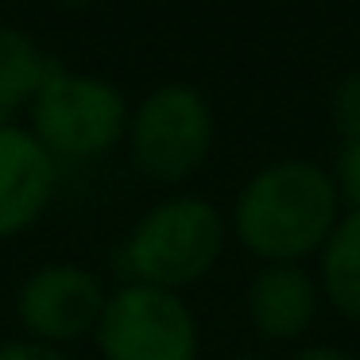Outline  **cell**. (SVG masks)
<instances>
[{
    "label": "cell",
    "mask_w": 360,
    "mask_h": 360,
    "mask_svg": "<svg viewBox=\"0 0 360 360\" xmlns=\"http://www.w3.org/2000/svg\"><path fill=\"white\" fill-rule=\"evenodd\" d=\"M341 213V194L326 167L275 159L240 186L229 210V236L264 264H302L321 252Z\"/></svg>",
    "instance_id": "6da1fadb"
},
{
    "label": "cell",
    "mask_w": 360,
    "mask_h": 360,
    "mask_svg": "<svg viewBox=\"0 0 360 360\" xmlns=\"http://www.w3.org/2000/svg\"><path fill=\"white\" fill-rule=\"evenodd\" d=\"M229 244V217L202 194L159 198L136 217L117 248L124 283L186 290L221 264Z\"/></svg>",
    "instance_id": "7a4b0ae2"
},
{
    "label": "cell",
    "mask_w": 360,
    "mask_h": 360,
    "mask_svg": "<svg viewBox=\"0 0 360 360\" xmlns=\"http://www.w3.org/2000/svg\"><path fill=\"white\" fill-rule=\"evenodd\" d=\"M128 97L117 82L89 70L55 66L35 101L27 105L24 124L58 163H94L124 148Z\"/></svg>",
    "instance_id": "3957f363"
},
{
    "label": "cell",
    "mask_w": 360,
    "mask_h": 360,
    "mask_svg": "<svg viewBox=\"0 0 360 360\" xmlns=\"http://www.w3.org/2000/svg\"><path fill=\"white\" fill-rule=\"evenodd\" d=\"M213 136L217 120L210 97L190 82H163L132 105L124 151L148 182L182 186L210 159Z\"/></svg>",
    "instance_id": "277c9868"
},
{
    "label": "cell",
    "mask_w": 360,
    "mask_h": 360,
    "mask_svg": "<svg viewBox=\"0 0 360 360\" xmlns=\"http://www.w3.org/2000/svg\"><path fill=\"white\" fill-rule=\"evenodd\" d=\"M94 345L101 360H198L202 329L179 290L120 283L105 298Z\"/></svg>",
    "instance_id": "5b68a950"
},
{
    "label": "cell",
    "mask_w": 360,
    "mask_h": 360,
    "mask_svg": "<svg viewBox=\"0 0 360 360\" xmlns=\"http://www.w3.org/2000/svg\"><path fill=\"white\" fill-rule=\"evenodd\" d=\"M105 298H109V287L94 267L78 259H47L20 279L12 314L24 337L70 349L94 337Z\"/></svg>",
    "instance_id": "8992f818"
},
{
    "label": "cell",
    "mask_w": 360,
    "mask_h": 360,
    "mask_svg": "<svg viewBox=\"0 0 360 360\" xmlns=\"http://www.w3.org/2000/svg\"><path fill=\"white\" fill-rule=\"evenodd\" d=\"M63 163L24 120H0V244L32 233L58 198Z\"/></svg>",
    "instance_id": "52a82bcc"
},
{
    "label": "cell",
    "mask_w": 360,
    "mask_h": 360,
    "mask_svg": "<svg viewBox=\"0 0 360 360\" xmlns=\"http://www.w3.org/2000/svg\"><path fill=\"white\" fill-rule=\"evenodd\" d=\"M321 287L298 264H264L248 283L244 310L264 341H298L318 318Z\"/></svg>",
    "instance_id": "ba28073f"
},
{
    "label": "cell",
    "mask_w": 360,
    "mask_h": 360,
    "mask_svg": "<svg viewBox=\"0 0 360 360\" xmlns=\"http://www.w3.org/2000/svg\"><path fill=\"white\" fill-rule=\"evenodd\" d=\"M51 70H55V63L32 32L16 24H0V117H24L43 82L51 78Z\"/></svg>",
    "instance_id": "9c48e42d"
},
{
    "label": "cell",
    "mask_w": 360,
    "mask_h": 360,
    "mask_svg": "<svg viewBox=\"0 0 360 360\" xmlns=\"http://www.w3.org/2000/svg\"><path fill=\"white\" fill-rule=\"evenodd\" d=\"M318 287L345 318L360 321V210H345L318 252Z\"/></svg>",
    "instance_id": "30bf717a"
},
{
    "label": "cell",
    "mask_w": 360,
    "mask_h": 360,
    "mask_svg": "<svg viewBox=\"0 0 360 360\" xmlns=\"http://www.w3.org/2000/svg\"><path fill=\"white\" fill-rule=\"evenodd\" d=\"M329 117H333V128L341 132V140H360V70L345 74L333 86Z\"/></svg>",
    "instance_id": "8fae6325"
},
{
    "label": "cell",
    "mask_w": 360,
    "mask_h": 360,
    "mask_svg": "<svg viewBox=\"0 0 360 360\" xmlns=\"http://www.w3.org/2000/svg\"><path fill=\"white\" fill-rule=\"evenodd\" d=\"M333 186L341 194V205L360 210V140H345L333 163Z\"/></svg>",
    "instance_id": "7c38bea8"
},
{
    "label": "cell",
    "mask_w": 360,
    "mask_h": 360,
    "mask_svg": "<svg viewBox=\"0 0 360 360\" xmlns=\"http://www.w3.org/2000/svg\"><path fill=\"white\" fill-rule=\"evenodd\" d=\"M0 360H74L70 349H58V345H43L32 337H8L0 341Z\"/></svg>",
    "instance_id": "4fadbf2b"
},
{
    "label": "cell",
    "mask_w": 360,
    "mask_h": 360,
    "mask_svg": "<svg viewBox=\"0 0 360 360\" xmlns=\"http://www.w3.org/2000/svg\"><path fill=\"white\" fill-rule=\"evenodd\" d=\"M290 360H352L345 349H333V345H310V349H298Z\"/></svg>",
    "instance_id": "5bb4252c"
},
{
    "label": "cell",
    "mask_w": 360,
    "mask_h": 360,
    "mask_svg": "<svg viewBox=\"0 0 360 360\" xmlns=\"http://www.w3.org/2000/svg\"><path fill=\"white\" fill-rule=\"evenodd\" d=\"M233 360H264V356H252V352H244V356H233Z\"/></svg>",
    "instance_id": "9a60e30c"
},
{
    "label": "cell",
    "mask_w": 360,
    "mask_h": 360,
    "mask_svg": "<svg viewBox=\"0 0 360 360\" xmlns=\"http://www.w3.org/2000/svg\"><path fill=\"white\" fill-rule=\"evenodd\" d=\"M0 120H8V117H0Z\"/></svg>",
    "instance_id": "2e32d148"
}]
</instances>
